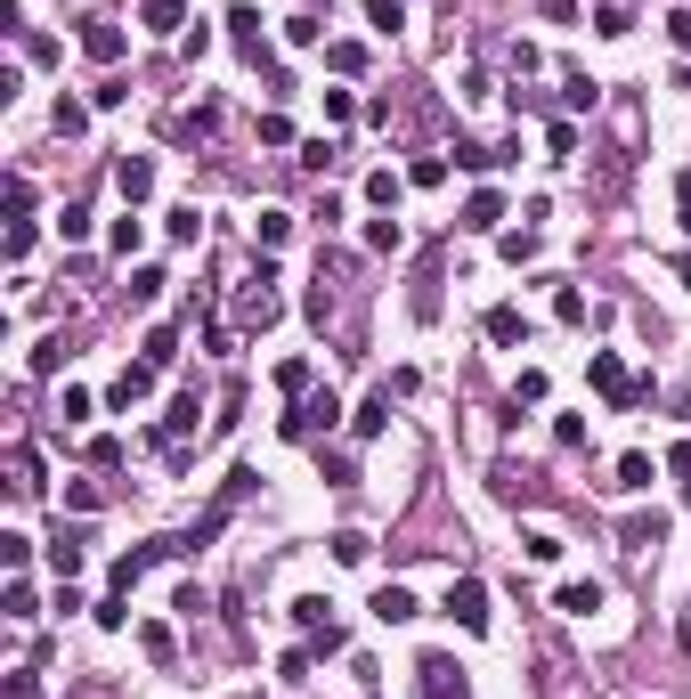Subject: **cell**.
Returning <instances> with one entry per match:
<instances>
[{"mask_svg":"<svg viewBox=\"0 0 691 699\" xmlns=\"http://www.w3.org/2000/svg\"><path fill=\"white\" fill-rule=\"evenodd\" d=\"M521 553H529V561H553V553H561V537H553V529H529V537H521Z\"/></svg>","mask_w":691,"mask_h":699,"instance_id":"25","label":"cell"},{"mask_svg":"<svg viewBox=\"0 0 691 699\" xmlns=\"http://www.w3.org/2000/svg\"><path fill=\"white\" fill-rule=\"evenodd\" d=\"M594 33H610V41H618V33H635V17H626V9H594Z\"/></svg>","mask_w":691,"mask_h":699,"instance_id":"26","label":"cell"},{"mask_svg":"<svg viewBox=\"0 0 691 699\" xmlns=\"http://www.w3.org/2000/svg\"><path fill=\"white\" fill-rule=\"evenodd\" d=\"M553 317H561V326H586V293L561 285V293H553Z\"/></svg>","mask_w":691,"mask_h":699,"instance_id":"18","label":"cell"},{"mask_svg":"<svg viewBox=\"0 0 691 699\" xmlns=\"http://www.w3.org/2000/svg\"><path fill=\"white\" fill-rule=\"evenodd\" d=\"M114 187H122V204H147V196H155V163H147V155H122V163H114Z\"/></svg>","mask_w":691,"mask_h":699,"instance_id":"5","label":"cell"},{"mask_svg":"<svg viewBox=\"0 0 691 699\" xmlns=\"http://www.w3.org/2000/svg\"><path fill=\"white\" fill-rule=\"evenodd\" d=\"M618 488H651V456H618Z\"/></svg>","mask_w":691,"mask_h":699,"instance_id":"23","label":"cell"},{"mask_svg":"<svg viewBox=\"0 0 691 699\" xmlns=\"http://www.w3.org/2000/svg\"><path fill=\"white\" fill-rule=\"evenodd\" d=\"M366 204L391 212V204H399V171H374V179H366Z\"/></svg>","mask_w":691,"mask_h":699,"instance_id":"21","label":"cell"},{"mask_svg":"<svg viewBox=\"0 0 691 699\" xmlns=\"http://www.w3.org/2000/svg\"><path fill=\"white\" fill-rule=\"evenodd\" d=\"M439 610H448V618H456L464 634H480V626H488V586H480V578H456Z\"/></svg>","mask_w":691,"mask_h":699,"instance_id":"2","label":"cell"},{"mask_svg":"<svg viewBox=\"0 0 691 699\" xmlns=\"http://www.w3.org/2000/svg\"><path fill=\"white\" fill-rule=\"evenodd\" d=\"M9 699H41V683L33 675H9Z\"/></svg>","mask_w":691,"mask_h":699,"instance_id":"31","label":"cell"},{"mask_svg":"<svg viewBox=\"0 0 691 699\" xmlns=\"http://www.w3.org/2000/svg\"><path fill=\"white\" fill-rule=\"evenodd\" d=\"M667 464H675V472H691V439H675V448H667Z\"/></svg>","mask_w":691,"mask_h":699,"instance_id":"32","label":"cell"},{"mask_svg":"<svg viewBox=\"0 0 691 699\" xmlns=\"http://www.w3.org/2000/svg\"><path fill=\"white\" fill-rule=\"evenodd\" d=\"M9 472H17V480H9L17 496H33V488H41V464H33V448H17V456H9Z\"/></svg>","mask_w":691,"mask_h":699,"instance_id":"19","label":"cell"},{"mask_svg":"<svg viewBox=\"0 0 691 699\" xmlns=\"http://www.w3.org/2000/svg\"><path fill=\"white\" fill-rule=\"evenodd\" d=\"M415 675H423V699H472V691H464V675H456V659H439V651H431V659H415Z\"/></svg>","mask_w":691,"mask_h":699,"instance_id":"3","label":"cell"},{"mask_svg":"<svg viewBox=\"0 0 691 699\" xmlns=\"http://www.w3.org/2000/svg\"><path fill=\"white\" fill-rule=\"evenodd\" d=\"M651 545H667V513H635V521H626V553H651Z\"/></svg>","mask_w":691,"mask_h":699,"instance_id":"9","label":"cell"},{"mask_svg":"<svg viewBox=\"0 0 691 699\" xmlns=\"http://www.w3.org/2000/svg\"><path fill=\"white\" fill-rule=\"evenodd\" d=\"M171 358H179V334L155 326V334H147V366H171Z\"/></svg>","mask_w":691,"mask_h":699,"instance_id":"22","label":"cell"},{"mask_svg":"<svg viewBox=\"0 0 691 699\" xmlns=\"http://www.w3.org/2000/svg\"><path fill=\"white\" fill-rule=\"evenodd\" d=\"M253 236H261V244H285V236H293V220H285V212H261V220H253Z\"/></svg>","mask_w":691,"mask_h":699,"instance_id":"24","label":"cell"},{"mask_svg":"<svg viewBox=\"0 0 691 699\" xmlns=\"http://www.w3.org/2000/svg\"><path fill=\"white\" fill-rule=\"evenodd\" d=\"M82 49L98 57V66H114V57H122V25H114V17H90V25H82Z\"/></svg>","mask_w":691,"mask_h":699,"instance_id":"7","label":"cell"},{"mask_svg":"<svg viewBox=\"0 0 691 699\" xmlns=\"http://www.w3.org/2000/svg\"><path fill=\"white\" fill-rule=\"evenodd\" d=\"M553 610H570V618H586V610H602V586H594V578H570V586L553 594Z\"/></svg>","mask_w":691,"mask_h":699,"instance_id":"10","label":"cell"},{"mask_svg":"<svg viewBox=\"0 0 691 699\" xmlns=\"http://www.w3.org/2000/svg\"><path fill=\"white\" fill-rule=\"evenodd\" d=\"M374 618H383V626H407V618H415V594H407V586H383V594H374Z\"/></svg>","mask_w":691,"mask_h":699,"instance_id":"12","label":"cell"},{"mask_svg":"<svg viewBox=\"0 0 691 699\" xmlns=\"http://www.w3.org/2000/svg\"><path fill=\"white\" fill-rule=\"evenodd\" d=\"M675 277H683V285H691V252H683V261H675Z\"/></svg>","mask_w":691,"mask_h":699,"instance_id":"33","label":"cell"},{"mask_svg":"<svg viewBox=\"0 0 691 699\" xmlns=\"http://www.w3.org/2000/svg\"><path fill=\"white\" fill-rule=\"evenodd\" d=\"M391 423V391H374L366 407H358V439H374V431H383Z\"/></svg>","mask_w":691,"mask_h":699,"instance_id":"16","label":"cell"},{"mask_svg":"<svg viewBox=\"0 0 691 699\" xmlns=\"http://www.w3.org/2000/svg\"><path fill=\"white\" fill-rule=\"evenodd\" d=\"M139 17H147V33H179L187 25V0H147Z\"/></svg>","mask_w":691,"mask_h":699,"instance_id":"13","label":"cell"},{"mask_svg":"<svg viewBox=\"0 0 691 699\" xmlns=\"http://www.w3.org/2000/svg\"><path fill=\"white\" fill-rule=\"evenodd\" d=\"M667 33H675V49L691 57V9H675V17H667Z\"/></svg>","mask_w":691,"mask_h":699,"instance_id":"29","label":"cell"},{"mask_svg":"<svg viewBox=\"0 0 691 699\" xmlns=\"http://www.w3.org/2000/svg\"><path fill=\"white\" fill-rule=\"evenodd\" d=\"M488 342H505V350H513V342H529V317H521L513 301H505V309H488Z\"/></svg>","mask_w":691,"mask_h":699,"instance_id":"11","label":"cell"},{"mask_svg":"<svg viewBox=\"0 0 691 699\" xmlns=\"http://www.w3.org/2000/svg\"><path fill=\"white\" fill-rule=\"evenodd\" d=\"M326 66H334V74H366V41H334Z\"/></svg>","mask_w":691,"mask_h":699,"instance_id":"15","label":"cell"},{"mask_svg":"<svg viewBox=\"0 0 691 699\" xmlns=\"http://www.w3.org/2000/svg\"><path fill=\"white\" fill-rule=\"evenodd\" d=\"M155 374H163V366H147V358H139V366H122V383H114V407L131 415V407H139V399L155 391Z\"/></svg>","mask_w":691,"mask_h":699,"instance_id":"6","label":"cell"},{"mask_svg":"<svg viewBox=\"0 0 691 699\" xmlns=\"http://www.w3.org/2000/svg\"><path fill=\"white\" fill-rule=\"evenodd\" d=\"M366 25L374 33H399L407 25V0H366Z\"/></svg>","mask_w":691,"mask_h":699,"instance_id":"14","label":"cell"},{"mask_svg":"<svg viewBox=\"0 0 691 699\" xmlns=\"http://www.w3.org/2000/svg\"><path fill=\"white\" fill-rule=\"evenodd\" d=\"M49 569H57V578H74V569H82V537H57V545H49Z\"/></svg>","mask_w":691,"mask_h":699,"instance_id":"20","label":"cell"},{"mask_svg":"<svg viewBox=\"0 0 691 699\" xmlns=\"http://www.w3.org/2000/svg\"><path fill=\"white\" fill-rule=\"evenodd\" d=\"M334 561H350V569H358V561H366V537H358V529H342V537H334Z\"/></svg>","mask_w":691,"mask_h":699,"instance_id":"28","label":"cell"},{"mask_svg":"<svg viewBox=\"0 0 691 699\" xmlns=\"http://www.w3.org/2000/svg\"><path fill=\"white\" fill-rule=\"evenodd\" d=\"M196 415H204L196 399H171V415H163V439H187V431H196Z\"/></svg>","mask_w":691,"mask_h":699,"instance_id":"17","label":"cell"},{"mask_svg":"<svg viewBox=\"0 0 691 699\" xmlns=\"http://www.w3.org/2000/svg\"><path fill=\"white\" fill-rule=\"evenodd\" d=\"M496 220H505V196H496V187H480V196L464 204V220H456V228H472V236H488Z\"/></svg>","mask_w":691,"mask_h":699,"instance_id":"8","label":"cell"},{"mask_svg":"<svg viewBox=\"0 0 691 699\" xmlns=\"http://www.w3.org/2000/svg\"><path fill=\"white\" fill-rule=\"evenodd\" d=\"M277 309H285V301L269 293V269H261L253 285H244V293H236V317H244V326H277Z\"/></svg>","mask_w":691,"mask_h":699,"instance_id":"4","label":"cell"},{"mask_svg":"<svg viewBox=\"0 0 691 699\" xmlns=\"http://www.w3.org/2000/svg\"><path fill=\"white\" fill-rule=\"evenodd\" d=\"M586 383H594V391H602L610 407H635V399L651 391V383H635V374L618 366V350H594V358H586Z\"/></svg>","mask_w":691,"mask_h":699,"instance_id":"1","label":"cell"},{"mask_svg":"<svg viewBox=\"0 0 691 699\" xmlns=\"http://www.w3.org/2000/svg\"><path fill=\"white\" fill-rule=\"evenodd\" d=\"M675 212H683V236H691V171L675 179Z\"/></svg>","mask_w":691,"mask_h":699,"instance_id":"30","label":"cell"},{"mask_svg":"<svg viewBox=\"0 0 691 699\" xmlns=\"http://www.w3.org/2000/svg\"><path fill=\"white\" fill-rule=\"evenodd\" d=\"M415 187H439V179H448V163H439V155H415V171H407Z\"/></svg>","mask_w":691,"mask_h":699,"instance_id":"27","label":"cell"}]
</instances>
